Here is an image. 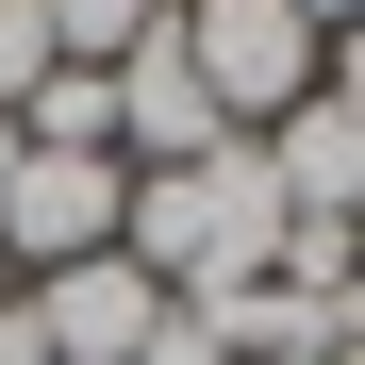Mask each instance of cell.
<instances>
[{
    "label": "cell",
    "instance_id": "6da1fadb",
    "mask_svg": "<svg viewBox=\"0 0 365 365\" xmlns=\"http://www.w3.org/2000/svg\"><path fill=\"white\" fill-rule=\"evenodd\" d=\"M282 182H266V150L232 133V150H200V166H150L133 200H116V250H133L182 316H232V299H250L266 266H282Z\"/></svg>",
    "mask_w": 365,
    "mask_h": 365
},
{
    "label": "cell",
    "instance_id": "7a4b0ae2",
    "mask_svg": "<svg viewBox=\"0 0 365 365\" xmlns=\"http://www.w3.org/2000/svg\"><path fill=\"white\" fill-rule=\"evenodd\" d=\"M166 34H182V67H200V100L232 133H266V116L316 100V17L299 0H166Z\"/></svg>",
    "mask_w": 365,
    "mask_h": 365
},
{
    "label": "cell",
    "instance_id": "3957f363",
    "mask_svg": "<svg viewBox=\"0 0 365 365\" xmlns=\"http://www.w3.org/2000/svg\"><path fill=\"white\" fill-rule=\"evenodd\" d=\"M116 200H133V166H100V150H17V182H0V266H17V282L100 266V250H116Z\"/></svg>",
    "mask_w": 365,
    "mask_h": 365
},
{
    "label": "cell",
    "instance_id": "277c9868",
    "mask_svg": "<svg viewBox=\"0 0 365 365\" xmlns=\"http://www.w3.org/2000/svg\"><path fill=\"white\" fill-rule=\"evenodd\" d=\"M17 299H34L50 365H133V349H150V316H166V282H150L133 250H100V266H50V282H17Z\"/></svg>",
    "mask_w": 365,
    "mask_h": 365
},
{
    "label": "cell",
    "instance_id": "5b68a950",
    "mask_svg": "<svg viewBox=\"0 0 365 365\" xmlns=\"http://www.w3.org/2000/svg\"><path fill=\"white\" fill-rule=\"evenodd\" d=\"M266 182H282V216H332V232H365V116L316 83V100H299V116H266Z\"/></svg>",
    "mask_w": 365,
    "mask_h": 365
},
{
    "label": "cell",
    "instance_id": "8992f818",
    "mask_svg": "<svg viewBox=\"0 0 365 365\" xmlns=\"http://www.w3.org/2000/svg\"><path fill=\"white\" fill-rule=\"evenodd\" d=\"M17 150H100V166H116V83H100V67H50V83L17 100Z\"/></svg>",
    "mask_w": 365,
    "mask_h": 365
},
{
    "label": "cell",
    "instance_id": "52a82bcc",
    "mask_svg": "<svg viewBox=\"0 0 365 365\" xmlns=\"http://www.w3.org/2000/svg\"><path fill=\"white\" fill-rule=\"evenodd\" d=\"M34 17H50V67H116V50L166 17V0H34Z\"/></svg>",
    "mask_w": 365,
    "mask_h": 365
},
{
    "label": "cell",
    "instance_id": "ba28073f",
    "mask_svg": "<svg viewBox=\"0 0 365 365\" xmlns=\"http://www.w3.org/2000/svg\"><path fill=\"white\" fill-rule=\"evenodd\" d=\"M34 83H50V17H34V0H0V116H17Z\"/></svg>",
    "mask_w": 365,
    "mask_h": 365
},
{
    "label": "cell",
    "instance_id": "9c48e42d",
    "mask_svg": "<svg viewBox=\"0 0 365 365\" xmlns=\"http://www.w3.org/2000/svg\"><path fill=\"white\" fill-rule=\"evenodd\" d=\"M133 365H232V332H216V316H182V299H166V316H150V349H133Z\"/></svg>",
    "mask_w": 365,
    "mask_h": 365
},
{
    "label": "cell",
    "instance_id": "30bf717a",
    "mask_svg": "<svg viewBox=\"0 0 365 365\" xmlns=\"http://www.w3.org/2000/svg\"><path fill=\"white\" fill-rule=\"evenodd\" d=\"M316 83H332V100L365 116V17H349V34H316Z\"/></svg>",
    "mask_w": 365,
    "mask_h": 365
},
{
    "label": "cell",
    "instance_id": "8fae6325",
    "mask_svg": "<svg viewBox=\"0 0 365 365\" xmlns=\"http://www.w3.org/2000/svg\"><path fill=\"white\" fill-rule=\"evenodd\" d=\"M0 365H50V332H34V299H0Z\"/></svg>",
    "mask_w": 365,
    "mask_h": 365
},
{
    "label": "cell",
    "instance_id": "7c38bea8",
    "mask_svg": "<svg viewBox=\"0 0 365 365\" xmlns=\"http://www.w3.org/2000/svg\"><path fill=\"white\" fill-rule=\"evenodd\" d=\"M299 17H316V34H349V17H365V0H299Z\"/></svg>",
    "mask_w": 365,
    "mask_h": 365
},
{
    "label": "cell",
    "instance_id": "4fadbf2b",
    "mask_svg": "<svg viewBox=\"0 0 365 365\" xmlns=\"http://www.w3.org/2000/svg\"><path fill=\"white\" fill-rule=\"evenodd\" d=\"M0 299H17V266H0Z\"/></svg>",
    "mask_w": 365,
    "mask_h": 365
},
{
    "label": "cell",
    "instance_id": "5bb4252c",
    "mask_svg": "<svg viewBox=\"0 0 365 365\" xmlns=\"http://www.w3.org/2000/svg\"><path fill=\"white\" fill-rule=\"evenodd\" d=\"M349 365H365V349H349Z\"/></svg>",
    "mask_w": 365,
    "mask_h": 365
}]
</instances>
